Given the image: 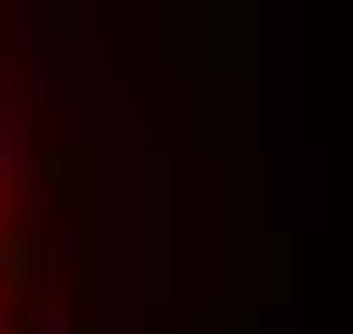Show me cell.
I'll list each match as a JSON object with an SVG mask.
<instances>
[{
    "label": "cell",
    "instance_id": "1",
    "mask_svg": "<svg viewBox=\"0 0 353 334\" xmlns=\"http://www.w3.org/2000/svg\"><path fill=\"white\" fill-rule=\"evenodd\" d=\"M39 334H67V315H58V306H39Z\"/></svg>",
    "mask_w": 353,
    "mask_h": 334
}]
</instances>
